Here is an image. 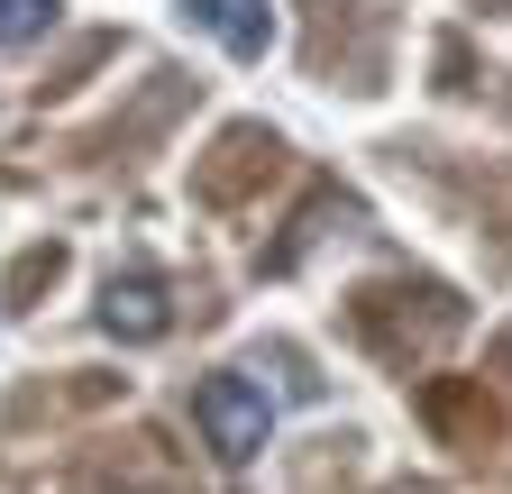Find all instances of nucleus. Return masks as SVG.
<instances>
[{
    "label": "nucleus",
    "instance_id": "2",
    "mask_svg": "<svg viewBox=\"0 0 512 494\" xmlns=\"http://www.w3.org/2000/svg\"><path fill=\"white\" fill-rule=\"evenodd\" d=\"M101 330H110V339H128V348L165 339V330H174L165 284H156V275H110V284H101Z\"/></svg>",
    "mask_w": 512,
    "mask_h": 494
},
{
    "label": "nucleus",
    "instance_id": "5",
    "mask_svg": "<svg viewBox=\"0 0 512 494\" xmlns=\"http://www.w3.org/2000/svg\"><path fill=\"white\" fill-rule=\"evenodd\" d=\"M503 366H512V339H503Z\"/></svg>",
    "mask_w": 512,
    "mask_h": 494
},
{
    "label": "nucleus",
    "instance_id": "4",
    "mask_svg": "<svg viewBox=\"0 0 512 494\" xmlns=\"http://www.w3.org/2000/svg\"><path fill=\"white\" fill-rule=\"evenodd\" d=\"M46 19H55V0H0V46H28Z\"/></svg>",
    "mask_w": 512,
    "mask_h": 494
},
{
    "label": "nucleus",
    "instance_id": "1",
    "mask_svg": "<svg viewBox=\"0 0 512 494\" xmlns=\"http://www.w3.org/2000/svg\"><path fill=\"white\" fill-rule=\"evenodd\" d=\"M192 421H202V440L220 467H247L256 449H266V430H275V394L247 376V366H220V376L192 385Z\"/></svg>",
    "mask_w": 512,
    "mask_h": 494
},
{
    "label": "nucleus",
    "instance_id": "3",
    "mask_svg": "<svg viewBox=\"0 0 512 494\" xmlns=\"http://www.w3.org/2000/svg\"><path fill=\"white\" fill-rule=\"evenodd\" d=\"M192 19H202L229 55H266L275 46V0H183Z\"/></svg>",
    "mask_w": 512,
    "mask_h": 494
}]
</instances>
